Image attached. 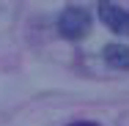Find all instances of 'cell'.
<instances>
[{
	"instance_id": "6da1fadb",
	"label": "cell",
	"mask_w": 129,
	"mask_h": 126,
	"mask_svg": "<svg viewBox=\"0 0 129 126\" xmlns=\"http://www.w3.org/2000/svg\"><path fill=\"white\" fill-rule=\"evenodd\" d=\"M58 30H60V36L77 41V38H82V36L91 30V14H88L85 8H80V6H72V8H66V11L60 14Z\"/></svg>"
},
{
	"instance_id": "3957f363",
	"label": "cell",
	"mask_w": 129,
	"mask_h": 126,
	"mask_svg": "<svg viewBox=\"0 0 129 126\" xmlns=\"http://www.w3.org/2000/svg\"><path fill=\"white\" fill-rule=\"evenodd\" d=\"M102 55L107 60V66H113V69H129V47H124V44H107Z\"/></svg>"
},
{
	"instance_id": "7a4b0ae2",
	"label": "cell",
	"mask_w": 129,
	"mask_h": 126,
	"mask_svg": "<svg viewBox=\"0 0 129 126\" xmlns=\"http://www.w3.org/2000/svg\"><path fill=\"white\" fill-rule=\"evenodd\" d=\"M99 19L113 33H129V11H124L121 6H115L110 0H102L99 3Z\"/></svg>"
},
{
	"instance_id": "277c9868",
	"label": "cell",
	"mask_w": 129,
	"mask_h": 126,
	"mask_svg": "<svg viewBox=\"0 0 129 126\" xmlns=\"http://www.w3.org/2000/svg\"><path fill=\"white\" fill-rule=\"evenodd\" d=\"M72 126H96V123H91V121H80V123H72Z\"/></svg>"
}]
</instances>
